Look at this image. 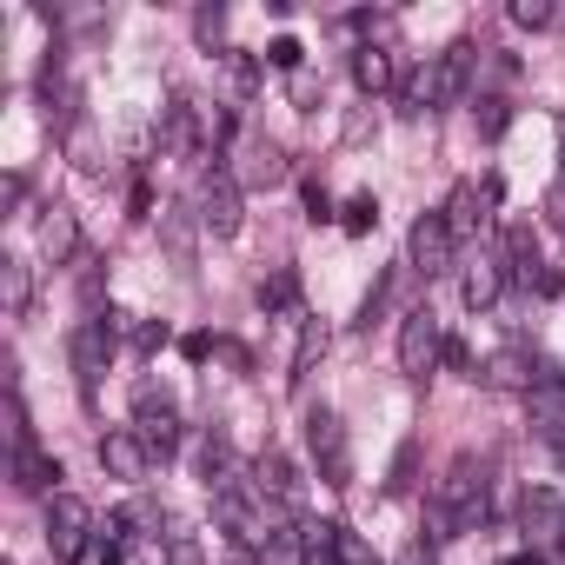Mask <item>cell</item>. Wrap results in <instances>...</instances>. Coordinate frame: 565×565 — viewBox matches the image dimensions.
I'll return each mask as SVG.
<instances>
[{"label":"cell","instance_id":"obj_1","mask_svg":"<svg viewBox=\"0 0 565 565\" xmlns=\"http://www.w3.org/2000/svg\"><path fill=\"white\" fill-rule=\"evenodd\" d=\"M479 519H486V466L472 452H459L433 486V539H459Z\"/></svg>","mask_w":565,"mask_h":565},{"label":"cell","instance_id":"obj_2","mask_svg":"<svg viewBox=\"0 0 565 565\" xmlns=\"http://www.w3.org/2000/svg\"><path fill=\"white\" fill-rule=\"evenodd\" d=\"M472 61H479L472 41H452L446 54H433V67H419V81L406 87V114H419V107H452V100L466 94V81H472Z\"/></svg>","mask_w":565,"mask_h":565},{"label":"cell","instance_id":"obj_3","mask_svg":"<svg viewBox=\"0 0 565 565\" xmlns=\"http://www.w3.org/2000/svg\"><path fill=\"white\" fill-rule=\"evenodd\" d=\"M193 206H200V226H206L213 239H233L239 220H246V213H239V206H246V200H239V180H233L226 167H206V173H200Z\"/></svg>","mask_w":565,"mask_h":565},{"label":"cell","instance_id":"obj_4","mask_svg":"<svg viewBox=\"0 0 565 565\" xmlns=\"http://www.w3.org/2000/svg\"><path fill=\"white\" fill-rule=\"evenodd\" d=\"M87 539H94V505L81 492H54L47 499V545H54V558L74 565L87 552Z\"/></svg>","mask_w":565,"mask_h":565},{"label":"cell","instance_id":"obj_5","mask_svg":"<svg viewBox=\"0 0 565 565\" xmlns=\"http://www.w3.org/2000/svg\"><path fill=\"white\" fill-rule=\"evenodd\" d=\"M439 360H446V327H439L426 307L406 313V327H399V373H406V380H426Z\"/></svg>","mask_w":565,"mask_h":565},{"label":"cell","instance_id":"obj_6","mask_svg":"<svg viewBox=\"0 0 565 565\" xmlns=\"http://www.w3.org/2000/svg\"><path fill=\"white\" fill-rule=\"evenodd\" d=\"M307 439H313L320 479H327V486H347V479H353V452H347V426H340V413L313 406V413H307Z\"/></svg>","mask_w":565,"mask_h":565},{"label":"cell","instance_id":"obj_7","mask_svg":"<svg viewBox=\"0 0 565 565\" xmlns=\"http://www.w3.org/2000/svg\"><path fill=\"white\" fill-rule=\"evenodd\" d=\"M406 253H413V273H426V279L452 273V253H459V239H452L446 213H419V220H413V239H406Z\"/></svg>","mask_w":565,"mask_h":565},{"label":"cell","instance_id":"obj_8","mask_svg":"<svg viewBox=\"0 0 565 565\" xmlns=\"http://www.w3.org/2000/svg\"><path fill=\"white\" fill-rule=\"evenodd\" d=\"M134 433L147 439V452H153V459H167V452L180 446V413H173V399L147 386V393L134 399Z\"/></svg>","mask_w":565,"mask_h":565},{"label":"cell","instance_id":"obj_9","mask_svg":"<svg viewBox=\"0 0 565 565\" xmlns=\"http://www.w3.org/2000/svg\"><path fill=\"white\" fill-rule=\"evenodd\" d=\"M525 406H532V433L565 459V380H532V393H525Z\"/></svg>","mask_w":565,"mask_h":565},{"label":"cell","instance_id":"obj_10","mask_svg":"<svg viewBox=\"0 0 565 565\" xmlns=\"http://www.w3.org/2000/svg\"><path fill=\"white\" fill-rule=\"evenodd\" d=\"M107 360H114V320L94 313V320L74 327V373H81V386H94L107 373Z\"/></svg>","mask_w":565,"mask_h":565},{"label":"cell","instance_id":"obj_11","mask_svg":"<svg viewBox=\"0 0 565 565\" xmlns=\"http://www.w3.org/2000/svg\"><path fill=\"white\" fill-rule=\"evenodd\" d=\"M100 466H107V479L140 486V479H147V466H153V452H147V439H140L134 426H114V433L100 439Z\"/></svg>","mask_w":565,"mask_h":565},{"label":"cell","instance_id":"obj_12","mask_svg":"<svg viewBox=\"0 0 565 565\" xmlns=\"http://www.w3.org/2000/svg\"><path fill=\"white\" fill-rule=\"evenodd\" d=\"M459 294H466V307H472V313H486V307H499V294H505V259H492V253H479V259L466 266V279H459Z\"/></svg>","mask_w":565,"mask_h":565},{"label":"cell","instance_id":"obj_13","mask_svg":"<svg viewBox=\"0 0 565 565\" xmlns=\"http://www.w3.org/2000/svg\"><path fill=\"white\" fill-rule=\"evenodd\" d=\"M492 200H499V180H486V186H459V193L446 200V226H452V239H472Z\"/></svg>","mask_w":565,"mask_h":565},{"label":"cell","instance_id":"obj_14","mask_svg":"<svg viewBox=\"0 0 565 565\" xmlns=\"http://www.w3.org/2000/svg\"><path fill=\"white\" fill-rule=\"evenodd\" d=\"M54 479H61V466H54L34 439H21V446H14V486H21V492H47V499H54Z\"/></svg>","mask_w":565,"mask_h":565},{"label":"cell","instance_id":"obj_15","mask_svg":"<svg viewBox=\"0 0 565 565\" xmlns=\"http://www.w3.org/2000/svg\"><path fill=\"white\" fill-rule=\"evenodd\" d=\"M253 486L266 492V499H279V505H294L300 499V472L279 459V452H259V466H253Z\"/></svg>","mask_w":565,"mask_h":565},{"label":"cell","instance_id":"obj_16","mask_svg":"<svg viewBox=\"0 0 565 565\" xmlns=\"http://www.w3.org/2000/svg\"><path fill=\"white\" fill-rule=\"evenodd\" d=\"M259 565H313V545H307V525H279L259 552H253Z\"/></svg>","mask_w":565,"mask_h":565},{"label":"cell","instance_id":"obj_17","mask_svg":"<svg viewBox=\"0 0 565 565\" xmlns=\"http://www.w3.org/2000/svg\"><path fill=\"white\" fill-rule=\"evenodd\" d=\"M525 539H565V505L539 486V492H525Z\"/></svg>","mask_w":565,"mask_h":565},{"label":"cell","instance_id":"obj_18","mask_svg":"<svg viewBox=\"0 0 565 565\" xmlns=\"http://www.w3.org/2000/svg\"><path fill=\"white\" fill-rule=\"evenodd\" d=\"M74 246H81V226H74V213H67V206H47V220H41V253L61 266Z\"/></svg>","mask_w":565,"mask_h":565},{"label":"cell","instance_id":"obj_19","mask_svg":"<svg viewBox=\"0 0 565 565\" xmlns=\"http://www.w3.org/2000/svg\"><path fill=\"white\" fill-rule=\"evenodd\" d=\"M246 180L253 186H279V180H287V153H279L273 140H253L246 147Z\"/></svg>","mask_w":565,"mask_h":565},{"label":"cell","instance_id":"obj_20","mask_svg":"<svg viewBox=\"0 0 565 565\" xmlns=\"http://www.w3.org/2000/svg\"><path fill=\"white\" fill-rule=\"evenodd\" d=\"M353 81H360L366 94H386V87H393V54H386V47H360V54H353Z\"/></svg>","mask_w":565,"mask_h":565},{"label":"cell","instance_id":"obj_21","mask_svg":"<svg viewBox=\"0 0 565 565\" xmlns=\"http://www.w3.org/2000/svg\"><path fill=\"white\" fill-rule=\"evenodd\" d=\"M0 294H8V320L28 313V266L21 259H0Z\"/></svg>","mask_w":565,"mask_h":565},{"label":"cell","instance_id":"obj_22","mask_svg":"<svg viewBox=\"0 0 565 565\" xmlns=\"http://www.w3.org/2000/svg\"><path fill=\"white\" fill-rule=\"evenodd\" d=\"M320 353H327V327H320V320H307V333H300V353H294V380H307Z\"/></svg>","mask_w":565,"mask_h":565},{"label":"cell","instance_id":"obj_23","mask_svg":"<svg viewBox=\"0 0 565 565\" xmlns=\"http://www.w3.org/2000/svg\"><path fill=\"white\" fill-rule=\"evenodd\" d=\"M558 21V8H552V0H512V28H552Z\"/></svg>","mask_w":565,"mask_h":565},{"label":"cell","instance_id":"obj_24","mask_svg":"<svg viewBox=\"0 0 565 565\" xmlns=\"http://www.w3.org/2000/svg\"><path fill=\"white\" fill-rule=\"evenodd\" d=\"M486 380H499V386H525V393H532V373H525V353H499V360L486 366Z\"/></svg>","mask_w":565,"mask_h":565},{"label":"cell","instance_id":"obj_25","mask_svg":"<svg viewBox=\"0 0 565 565\" xmlns=\"http://www.w3.org/2000/svg\"><path fill=\"white\" fill-rule=\"evenodd\" d=\"M333 565H380V558H373V545H366L360 532H347V525H340V545H333Z\"/></svg>","mask_w":565,"mask_h":565},{"label":"cell","instance_id":"obj_26","mask_svg":"<svg viewBox=\"0 0 565 565\" xmlns=\"http://www.w3.org/2000/svg\"><path fill=\"white\" fill-rule=\"evenodd\" d=\"M505 246H512V266L532 279V266H539V246H532V233H525V226H512V233H505Z\"/></svg>","mask_w":565,"mask_h":565},{"label":"cell","instance_id":"obj_27","mask_svg":"<svg viewBox=\"0 0 565 565\" xmlns=\"http://www.w3.org/2000/svg\"><path fill=\"white\" fill-rule=\"evenodd\" d=\"M373 220H380V200H373V193H360V200L347 206V233H366Z\"/></svg>","mask_w":565,"mask_h":565},{"label":"cell","instance_id":"obj_28","mask_svg":"<svg viewBox=\"0 0 565 565\" xmlns=\"http://www.w3.org/2000/svg\"><path fill=\"white\" fill-rule=\"evenodd\" d=\"M193 34H200V41L213 47V41L226 34V14H220V8H200V14H193Z\"/></svg>","mask_w":565,"mask_h":565},{"label":"cell","instance_id":"obj_29","mask_svg":"<svg viewBox=\"0 0 565 565\" xmlns=\"http://www.w3.org/2000/svg\"><path fill=\"white\" fill-rule=\"evenodd\" d=\"M167 565H206V558H200V545H193L186 532H173V539H167Z\"/></svg>","mask_w":565,"mask_h":565},{"label":"cell","instance_id":"obj_30","mask_svg":"<svg viewBox=\"0 0 565 565\" xmlns=\"http://www.w3.org/2000/svg\"><path fill=\"white\" fill-rule=\"evenodd\" d=\"M226 74H233V87H239V94H253V81H259V67H253L246 54H226Z\"/></svg>","mask_w":565,"mask_h":565},{"label":"cell","instance_id":"obj_31","mask_svg":"<svg viewBox=\"0 0 565 565\" xmlns=\"http://www.w3.org/2000/svg\"><path fill=\"white\" fill-rule=\"evenodd\" d=\"M259 300H266V307H294V273H279L273 287H259Z\"/></svg>","mask_w":565,"mask_h":565},{"label":"cell","instance_id":"obj_32","mask_svg":"<svg viewBox=\"0 0 565 565\" xmlns=\"http://www.w3.org/2000/svg\"><path fill=\"white\" fill-rule=\"evenodd\" d=\"M266 61H273V67H300V41H273Z\"/></svg>","mask_w":565,"mask_h":565},{"label":"cell","instance_id":"obj_33","mask_svg":"<svg viewBox=\"0 0 565 565\" xmlns=\"http://www.w3.org/2000/svg\"><path fill=\"white\" fill-rule=\"evenodd\" d=\"M479 107H486L479 127H486V134H505V100H479Z\"/></svg>","mask_w":565,"mask_h":565},{"label":"cell","instance_id":"obj_34","mask_svg":"<svg viewBox=\"0 0 565 565\" xmlns=\"http://www.w3.org/2000/svg\"><path fill=\"white\" fill-rule=\"evenodd\" d=\"M307 213H313V220H333V200H327V186H307Z\"/></svg>","mask_w":565,"mask_h":565},{"label":"cell","instance_id":"obj_35","mask_svg":"<svg viewBox=\"0 0 565 565\" xmlns=\"http://www.w3.org/2000/svg\"><path fill=\"white\" fill-rule=\"evenodd\" d=\"M399 565H433V558H426V545H406V558H399Z\"/></svg>","mask_w":565,"mask_h":565}]
</instances>
